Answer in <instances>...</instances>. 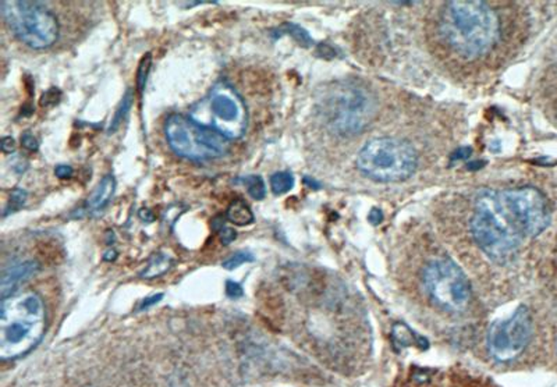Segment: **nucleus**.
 <instances>
[{"instance_id":"obj_27","label":"nucleus","mask_w":557,"mask_h":387,"mask_svg":"<svg viewBox=\"0 0 557 387\" xmlns=\"http://www.w3.org/2000/svg\"><path fill=\"white\" fill-rule=\"evenodd\" d=\"M226 294L229 299L236 300L244 295V290H242V284L233 280H227L226 282Z\"/></svg>"},{"instance_id":"obj_1","label":"nucleus","mask_w":557,"mask_h":387,"mask_svg":"<svg viewBox=\"0 0 557 387\" xmlns=\"http://www.w3.org/2000/svg\"><path fill=\"white\" fill-rule=\"evenodd\" d=\"M439 29L452 51L462 58L477 59L494 48L500 22L485 2H449L440 14Z\"/></svg>"},{"instance_id":"obj_14","label":"nucleus","mask_w":557,"mask_h":387,"mask_svg":"<svg viewBox=\"0 0 557 387\" xmlns=\"http://www.w3.org/2000/svg\"><path fill=\"white\" fill-rule=\"evenodd\" d=\"M393 340H395V343L400 347H410V346H417L420 347L421 350H427L428 340L421 337L420 334L414 333L407 325L405 324H396L393 326Z\"/></svg>"},{"instance_id":"obj_28","label":"nucleus","mask_w":557,"mask_h":387,"mask_svg":"<svg viewBox=\"0 0 557 387\" xmlns=\"http://www.w3.org/2000/svg\"><path fill=\"white\" fill-rule=\"evenodd\" d=\"M74 170L70 165H58L56 169H54V175L56 177L61 178H70L73 176Z\"/></svg>"},{"instance_id":"obj_31","label":"nucleus","mask_w":557,"mask_h":387,"mask_svg":"<svg viewBox=\"0 0 557 387\" xmlns=\"http://www.w3.org/2000/svg\"><path fill=\"white\" fill-rule=\"evenodd\" d=\"M162 299L163 294H156L152 295V297H148V299L143 300V304H141V309H150L151 305L156 304V302H160Z\"/></svg>"},{"instance_id":"obj_5","label":"nucleus","mask_w":557,"mask_h":387,"mask_svg":"<svg viewBox=\"0 0 557 387\" xmlns=\"http://www.w3.org/2000/svg\"><path fill=\"white\" fill-rule=\"evenodd\" d=\"M487 191L495 210L522 238L537 237L545 232L551 223V212L546 198L537 188Z\"/></svg>"},{"instance_id":"obj_13","label":"nucleus","mask_w":557,"mask_h":387,"mask_svg":"<svg viewBox=\"0 0 557 387\" xmlns=\"http://www.w3.org/2000/svg\"><path fill=\"white\" fill-rule=\"evenodd\" d=\"M115 177L111 175L105 176L102 180L99 181V185H96L93 194L89 195L84 210H86V212L89 213V215H98V213L102 212V210L108 207L111 198L115 195Z\"/></svg>"},{"instance_id":"obj_21","label":"nucleus","mask_w":557,"mask_h":387,"mask_svg":"<svg viewBox=\"0 0 557 387\" xmlns=\"http://www.w3.org/2000/svg\"><path fill=\"white\" fill-rule=\"evenodd\" d=\"M27 197H29V194H27L26 190H22V188H14V190L10 193L6 210H4V215L7 216L9 213L17 212V210H21V208L24 207V203H26Z\"/></svg>"},{"instance_id":"obj_29","label":"nucleus","mask_w":557,"mask_h":387,"mask_svg":"<svg viewBox=\"0 0 557 387\" xmlns=\"http://www.w3.org/2000/svg\"><path fill=\"white\" fill-rule=\"evenodd\" d=\"M0 146H2L4 153L10 155V153H13L14 151H16V141H14V138H12V136H4V138H2Z\"/></svg>"},{"instance_id":"obj_16","label":"nucleus","mask_w":557,"mask_h":387,"mask_svg":"<svg viewBox=\"0 0 557 387\" xmlns=\"http://www.w3.org/2000/svg\"><path fill=\"white\" fill-rule=\"evenodd\" d=\"M173 260L169 255L156 254L151 258L147 268L141 272L143 279H155V277L162 276L168 270L172 268Z\"/></svg>"},{"instance_id":"obj_17","label":"nucleus","mask_w":557,"mask_h":387,"mask_svg":"<svg viewBox=\"0 0 557 387\" xmlns=\"http://www.w3.org/2000/svg\"><path fill=\"white\" fill-rule=\"evenodd\" d=\"M277 34L279 36H290L297 44L301 45L304 48H309L314 45V41H312L311 37H309L308 32L306 29H301V27L297 26V24H291V22H286L283 26L279 27L277 29Z\"/></svg>"},{"instance_id":"obj_25","label":"nucleus","mask_w":557,"mask_h":387,"mask_svg":"<svg viewBox=\"0 0 557 387\" xmlns=\"http://www.w3.org/2000/svg\"><path fill=\"white\" fill-rule=\"evenodd\" d=\"M21 145L24 150L29 151V152H37L39 148L38 141L36 136H32L31 131H26L21 136Z\"/></svg>"},{"instance_id":"obj_24","label":"nucleus","mask_w":557,"mask_h":387,"mask_svg":"<svg viewBox=\"0 0 557 387\" xmlns=\"http://www.w3.org/2000/svg\"><path fill=\"white\" fill-rule=\"evenodd\" d=\"M61 89L53 86V88L48 89V91L42 95L39 103H41V106H45V108H51V106L58 105L59 101H61Z\"/></svg>"},{"instance_id":"obj_11","label":"nucleus","mask_w":557,"mask_h":387,"mask_svg":"<svg viewBox=\"0 0 557 387\" xmlns=\"http://www.w3.org/2000/svg\"><path fill=\"white\" fill-rule=\"evenodd\" d=\"M532 336V317L527 307H520L506 321H497L487 332V350L497 361H512L528 346Z\"/></svg>"},{"instance_id":"obj_12","label":"nucleus","mask_w":557,"mask_h":387,"mask_svg":"<svg viewBox=\"0 0 557 387\" xmlns=\"http://www.w3.org/2000/svg\"><path fill=\"white\" fill-rule=\"evenodd\" d=\"M38 270L39 265L37 262H32V260L10 268L7 272H4L2 283H0L2 299L4 300L10 297V295H13V292L17 289L20 283L26 282L29 277L34 276Z\"/></svg>"},{"instance_id":"obj_20","label":"nucleus","mask_w":557,"mask_h":387,"mask_svg":"<svg viewBox=\"0 0 557 387\" xmlns=\"http://www.w3.org/2000/svg\"><path fill=\"white\" fill-rule=\"evenodd\" d=\"M242 185L247 187L250 197L257 201L264 200L265 195H266V187H265L264 178L261 176H247V177L242 178Z\"/></svg>"},{"instance_id":"obj_3","label":"nucleus","mask_w":557,"mask_h":387,"mask_svg":"<svg viewBox=\"0 0 557 387\" xmlns=\"http://www.w3.org/2000/svg\"><path fill=\"white\" fill-rule=\"evenodd\" d=\"M46 329L41 295L34 292L10 295L0 307V358L17 359L36 349Z\"/></svg>"},{"instance_id":"obj_2","label":"nucleus","mask_w":557,"mask_h":387,"mask_svg":"<svg viewBox=\"0 0 557 387\" xmlns=\"http://www.w3.org/2000/svg\"><path fill=\"white\" fill-rule=\"evenodd\" d=\"M318 113L331 133L353 136L368 128L378 113V99L368 86L356 81H338L322 91Z\"/></svg>"},{"instance_id":"obj_19","label":"nucleus","mask_w":557,"mask_h":387,"mask_svg":"<svg viewBox=\"0 0 557 387\" xmlns=\"http://www.w3.org/2000/svg\"><path fill=\"white\" fill-rule=\"evenodd\" d=\"M294 187V177L289 172H277L271 177L272 193L283 195Z\"/></svg>"},{"instance_id":"obj_7","label":"nucleus","mask_w":557,"mask_h":387,"mask_svg":"<svg viewBox=\"0 0 557 387\" xmlns=\"http://www.w3.org/2000/svg\"><path fill=\"white\" fill-rule=\"evenodd\" d=\"M190 118L204 128L217 131L227 140H239L247 130L244 102L225 81H220L210 89L204 101L198 102Z\"/></svg>"},{"instance_id":"obj_6","label":"nucleus","mask_w":557,"mask_h":387,"mask_svg":"<svg viewBox=\"0 0 557 387\" xmlns=\"http://www.w3.org/2000/svg\"><path fill=\"white\" fill-rule=\"evenodd\" d=\"M470 227L478 247L490 260L497 265H507L516 258L522 238L495 210L487 190L478 194Z\"/></svg>"},{"instance_id":"obj_15","label":"nucleus","mask_w":557,"mask_h":387,"mask_svg":"<svg viewBox=\"0 0 557 387\" xmlns=\"http://www.w3.org/2000/svg\"><path fill=\"white\" fill-rule=\"evenodd\" d=\"M226 219L236 226H249L254 223L255 218L249 203L244 200H234L226 210Z\"/></svg>"},{"instance_id":"obj_32","label":"nucleus","mask_w":557,"mask_h":387,"mask_svg":"<svg viewBox=\"0 0 557 387\" xmlns=\"http://www.w3.org/2000/svg\"><path fill=\"white\" fill-rule=\"evenodd\" d=\"M140 216H141V218H143V219H145V218H147L148 222H152L153 216H152V213H151L150 210H141Z\"/></svg>"},{"instance_id":"obj_33","label":"nucleus","mask_w":557,"mask_h":387,"mask_svg":"<svg viewBox=\"0 0 557 387\" xmlns=\"http://www.w3.org/2000/svg\"><path fill=\"white\" fill-rule=\"evenodd\" d=\"M556 347H557V343H556Z\"/></svg>"},{"instance_id":"obj_26","label":"nucleus","mask_w":557,"mask_h":387,"mask_svg":"<svg viewBox=\"0 0 557 387\" xmlns=\"http://www.w3.org/2000/svg\"><path fill=\"white\" fill-rule=\"evenodd\" d=\"M217 233H219L220 242L225 245H229L230 243L234 242L237 237V233L225 225H220L219 227H217Z\"/></svg>"},{"instance_id":"obj_18","label":"nucleus","mask_w":557,"mask_h":387,"mask_svg":"<svg viewBox=\"0 0 557 387\" xmlns=\"http://www.w3.org/2000/svg\"><path fill=\"white\" fill-rule=\"evenodd\" d=\"M134 95L133 91L128 89L126 95L121 99L120 105L116 109L115 116L111 119V128H109V134H113L120 128L121 121L127 118L128 111H130L131 106H133Z\"/></svg>"},{"instance_id":"obj_30","label":"nucleus","mask_w":557,"mask_h":387,"mask_svg":"<svg viewBox=\"0 0 557 387\" xmlns=\"http://www.w3.org/2000/svg\"><path fill=\"white\" fill-rule=\"evenodd\" d=\"M368 219H370V223H373V226H378L379 223H382V220H383L382 210H378V208H373V210H371L370 216H368Z\"/></svg>"},{"instance_id":"obj_9","label":"nucleus","mask_w":557,"mask_h":387,"mask_svg":"<svg viewBox=\"0 0 557 387\" xmlns=\"http://www.w3.org/2000/svg\"><path fill=\"white\" fill-rule=\"evenodd\" d=\"M166 140L170 148L182 158L194 162H205L210 159L226 155L230 140L226 136L195 123L192 118L172 115L165 123Z\"/></svg>"},{"instance_id":"obj_22","label":"nucleus","mask_w":557,"mask_h":387,"mask_svg":"<svg viewBox=\"0 0 557 387\" xmlns=\"http://www.w3.org/2000/svg\"><path fill=\"white\" fill-rule=\"evenodd\" d=\"M151 66H152V54H147L141 61L140 67L137 71V88L140 94L143 93V88L147 86L148 74H150Z\"/></svg>"},{"instance_id":"obj_23","label":"nucleus","mask_w":557,"mask_h":387,"mask_svg":"<svg viewBox=\"0 0 557 387\" xmlns=\"http://www.w3.org/2000/svg\"><path fill=\"white\" fill-rule=\"evenodd\" d=\"M254 255L250 254V252L239 251L232 255V257L227 258V259L223 262L222 267L225 268V269L233 270L242 267V265L254 262Z\"/></svg>"},{"instance_id":"obj_10","label":"nucleus","mask_w":557,"mask_h":387,"mask_svg":"<svg viewBox=\"0 0 557 387\" xmlns=\"http://www.w3.org/2000/svg\"><path fill=\"white\" fill-rule=\"evenodd\" d=\"M422 283L430 301L445 311H463L471 300L467 276L447 258L432 260L423 270Z\"/></svg>"},{"instance_id":"obj_8","label":"nucleus","mask_w":557,"mask_h":387,"mask_svg":"<svg viewBox=\"0 0 557 387\" xmlns=\"http://www.w3.org/2000/svg\"><path fill=\"white\" fill-rule=\"evenodd\" d=\"M0 12L14 36L36 51L51 48L59 39V21L39 2L7 0L0 4Z\"/></svg>"},{"instance_id":"obj_4","label":"nucleus","mask_w":557,"mask_h":387,"mask_svg":"<svg viewBox=\"0 0 557 387\" xmlns=\"http://www.w3.org/2000/svg\"><path fill=\"white\" fill-rule=\"evenodd\" d=\"M358 170L378 183H400L414 175L418 156L405 141L383 136L366 143L356 159Z\"/></svg>"}]
</instances>
